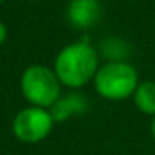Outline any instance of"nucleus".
<instances>
[{"instance_id": "nucleus-1", "label": "nucleus", "mask_w": 155, "mask_h": 155, "mask_svg": "<svg viewBox=\"0 0 155 155\" xmlns=\"http://www.w3.org/2000/svg\"><path fill=\"white\" fill-rule=\"evenodd\" d=\"M98 54L88 42L78 40L65 45L55 57L54 72L62 87L80 88L94 80L98 70Z\"/></svg>"}, {"instance_id": "nucleus-2", "label": "nucleus", "mask_w": 155, "mask_h": 155, "mask_svg": "<svg viewBox=\"0 0 155 155\" xmlns=\"http://www.w3.org/2000/svg\"><path fill=\"white\" fill-rule=\"evenodd\" d=\"M138 72L128 62H107L94 77L95 92L105 100L120 102L132 97L138 87Z\"/></svg>"}, {"instance_id": "nucleus-3", "label": "nucleus", "mask_w": 155, "mask_h": 155, "mask_svg": "<svg viewBox=\"0 0 155 155\" xmlns=\"http://www.w3.org/2000/svg\"><path fill=\"white\" fill-rule=\"evenodd\" d=\"M20 88L24 98L32 107L50 110L62 97V84L54 68L35 64L24 70L20 77Z\"/></svg>"}, {"instance_id": "nucleus-4", "label": "nucleus", "mask_w": 155, "mask_h": 155, "mask_svg": "<svg viewBox=\"0 0 155 155\" xmlns=\"http://www.w3.org/2000/svg\"><path fill=\"white\" fill-rule=\"evenodd\" d=\"M54 117L48 108L28 107L22 108L12 122V132L15 138L22 143H38L50 135L54 128Z\"/></svg>"}, {"instance_id": "nucleus-5", "label": "nucleus", "mask_w": 155, "mask_h": 155, "mask_svg": "<svg viewBox=\"0 0 155 155\" xmlns=\"http://www.w3.org/2000/svg\"><path fill=\"white\" fill-rule=\"evenodd\" d=\"M102 17L100 0H70L67 8V18L72 27L87 30L97 25Z\"/></svg>"}, {"instance_id": "nucleus-6", "label": "nucleus", "mask_w": 155, "mask_h": 155, "mask_svg": "<svg viewBox=\"0 0 155 155\" xmlns=\"http://www.w3.org/2000/svg\"><path fill=\"white\" fill-rule=\"evenodd\" d=\"M87 104H85V98L78 94H72L67 97H60L58 102L50 108V114L54 117L55 122L60 120H67L72 115H78L85 110Z\"/></svg>"}, {"instance_id": "nucleus-7", "label": "nucleus", "mask_w": 155, "mask_h": 155, "mask_svg": "<svg viewBox=\"0 0 155 155\" xmlns=\"http://www.w3.org/2000/svg\"><path fill=\"white\" fill-rule=\"evenodd\" d=\"M134 104L142 114L155 117V82H140L134 92Z\"/></svg>"}, {"instance_id": "nucleus-8", "label": "nucleus", "mask_w": 155, "mask_h": 155, "mask_svg": "<svg viewBox=\"0 0 155 155\" xmlns=\"http://www.w3.org/2000/svg\"><path fill=\"white\" fill-rule=\"evenodd\" d=\"M7 35H8L7 25H5L4 22H0V45L5 44V40H7Z\"/></svg>"}, {"instance_id": "nucleus-9", "label": "nucleus", "mask_w": 155, "mask_h": 155, "mask_svg": "<svg viewBox=\"0 0 155 155\" xmlns=\"http://www.w3.org/2000/svg\"><path fill=\"white\" fill-rule=\"evenodd\" d=\"M150 132H152V137H153V140H155V117L152 118V124H150Z\"/></svg>"}, {"instance_id": "nucleus-10", "label": "nucleus", "mask_w": 155, "mask_h": 155, "mask_svg": "<svg viewBox=\"0 0 155 155\" xmlns=\"http://www.w3.org/2000/svg\"><path fill=\"white\" fill-rule=\"evenodd\" d=\"M30 2H38V0H30Z\"/></svg>"}, {"instance_id": "nucleus-11", "label": "nucleus", "mask_w": 155, "mask_h": 155, "mask_svg": "<svg viewBox=\"0 0 155 155\" xmlns=\"http://www.w3.org/2000/svg\"><path fill=\"white\" fill-rule=\"evenodd\" d=\"M2 2H5V0H0V4H2Z\"/></svg>"}]
</instances>
